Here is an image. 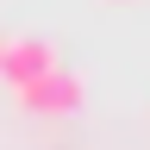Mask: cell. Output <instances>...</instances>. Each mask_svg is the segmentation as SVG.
Segmentation results:
<instances>
[{
    "instance_id": "2",
    "label": "cell",
    "mask_w": 150,
    "mask_h": 150,
    "mask_svg": "<svg viewBox=\"0 0 150 150\" xmlns=\"http://www.w3.org/2000/svg\"><path fill=\"white\" fill-rule=\"evenodd\" d=\"M50 69H56V44L50 38H13V44H0V81L25 88V81H38Z\"/></svg>"
},
{
    "instance_id": "1",
    "label": "cell",
    "mask_w": 150,
    "mask_h": 150,
    "mask_svg": "<svg viewBox=\"0 0 150 150\" xmlns=\"http://www.w3.org/2000/svg\"><path fill=\"white\" fill-rule=\"evenodd\" d=\"M19 106H25V112H44V119H63V112L81 106V75H69V69L38 75V81L19 88Z\"/></svg>"
}]
</instances>
